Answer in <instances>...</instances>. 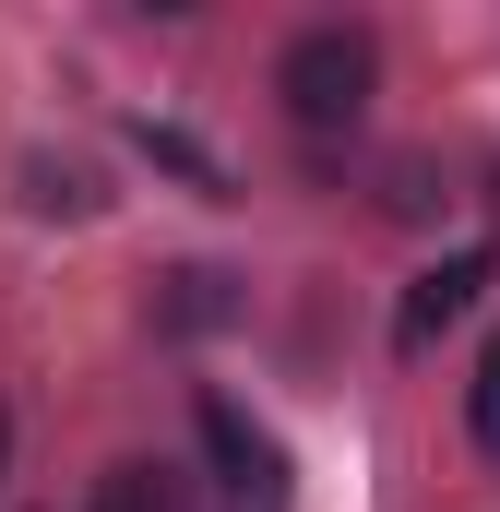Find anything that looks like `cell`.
Returning a JSON list of instances; mask_svg holds the SVG:
<instances>
[{
  "label": "cell",
  "instance_id": "obj_2",
  "mask_svg": "<svg viewBox=\"0 0 500 512\" xmlns=\"http://www.w3.org/2000/svg\"><path fill=\"white\" fill-rule=\"evenodd\" d=\"M203 441H215V465H227V489H239V512H286V453L250 429L227 393H203Z\"/></svg>",
  "mask_w": 500,
  "mask_h": 512
},
{
  "label": "cell",
  "instance_id": "obj_7",
  "mask_svg": "<svg viewBox=\"0 0 500 512\" xmlns=\"http://www.w3.org/2000/svg\"><path fill=\"white\" fill-rule=\"evenodd\" d=\"M477 453H489V465H500V346H489V358H477Z\"/></svg>",
  "mask_w": 500,
  "mask_h": 512
},
{
  "label": "cell",
  "instance_id": "obj_4",
  "mask_svg": "<svg viewBox=\"0 0 500 512\" xmlns=\"http://www.w3.org/2000/svg\"><path fill=\"white\" fill-rule=\"evenodd\" d=\"M96 512H179V477H167L155 453H120V465L96 477Z\"/></svg>",
  "mask_w": 500,
  "mask_h": 512
},
{
  "label": "cell",
  "instance_id": "obj_6",
  "mask_svg": "<svg viewBox=\"0 0 500 512\" xmlns=\"http://www.w3.org/2000/svg\"><path fill=\"white\" fill-rule=\"evenodd\" d=\"M227 310H239L227 274H167V310H155V322H167V334H203V322H227Z\"/></svg>",
  "mask_w": 500,
  "mask_h": 512
},
{
  "label": "cell",
  "instance_id": "obj_5",
  "mask_svg": "<svg viewBox=\"0 0 500 512\" xmlns=\"http://www.w3.org/2000/svg\"><path fill=\"white\" fill-rule=\"evenodd\" d=\"M24 203H36V215H96V167L36 155V167H24Z\"/></svg>",
  "mask_w": 500,
  "mask_h": 512
},
{
  "label": "cell",
  "instance_id": "obj_1",
  "mask_svg": "<svg viewBox=\"0 0 500 512\" xmlns=\"http://www.w3.org/2000/svg\"><path fill=\"white\" fill-rule=\"evenodd\" d=\"M370 84H381V48L358 36V24H310V36L274 60V96H286L298 131H358Z\"/></svg>",
  "mask_w": 500,
  "mask_h": 512
},
{
  "label": "cell",
  "instance_id": "obj_3",
  "mask_svg": "<svg viewBox=\"0 0 500 512\" xmlns=\"http://www.w3.org/2000/svg\"><path fill=\"white\" fill-rule=\"evenodd\" d=\"M477 286H489V251H453V262H429V274L405 286V310H393V346H429V334H441V322H453V310H465Z\"/></svg>",
  "mask_w": 500,
  "mask_h": 512
},
{
  "label": "cell",
  "instance_id": "obj_8",
  "mask_svg": "<svg viewBox=\"0 0 500 512\" xmlns=\"http://www.w3.org/2000/svg\"><path fill=\"white\" fill-rule=\"evenodd\" d=\"M0 465H12V417H0Z\"/></svg>",
  "mask_w": 500,
  "mask_h": 512
}]
</instances>
